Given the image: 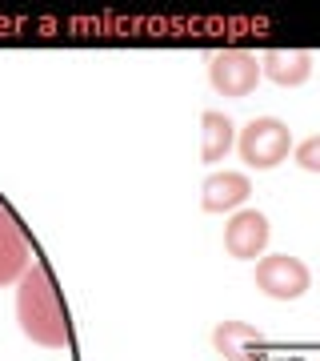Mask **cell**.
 <instances>
[{"mask_svg":"<svg viewBox=\"0 0 320 361\" xmlns=\"http://www.w3.org/2000/svg\"><path fill=\"white\" fill-rule=\"evenodd\" d=\"M16 322L25 329L28 341H37L44 349H60L68 345V317H64L60 293H56V281L44 265H28L25 277H20V289H16Z\"/></svg>","mask_w":320,"mask_h":361,"instance_id":"cell-1","label":"cell"},{"mask_svg":"<svg viewBox=\"0 0 320 361\" xmlns=\"http://www.w3.org/2000/svg\"><path fill=\"white\" fill-rule=\"evenodd\" d=\"M236 149H241L248 169H276L293 153V133L276 116H256L236 133Z\"/></svg>","mask_w":320,"mask_h":361,"instance_id":"cell-2","label":"cell"},{"mask_svg":"<svg viewBox=\"0 0 320 361\" xmlns=\"http://www.w3.org/2000/svg\"><path fill=\"white\" fill-rule=\"evenodd\" d=\"M312 285V273L300 257H288V253H276V257H260L256 261V289L264 297H276V301H296V297L308 293Z\"/></svg>","mask_w":320,"mask_h":361,"instance_id":"cell-3","label":"cell"},{"mask_svg":"<svg viewBox=\"0 0 320 361\" xmlns=\"http://www.w3.org/2000/svg\"><path fill=\"white\" fill-rule=\"evenodd\" d=\"M208 80L220 97H248L260 85V65H256L252 52L224 49L208 61Z\"/></svg>","mask_w":320,"mask_h":361,"instance_id":"cell-4","label":"cell"},{"mask_svg":"<svg viewBox=\"0 0 320 361\" xmlns=\"http://www.w3.org/2000/svg\"><path fill=\"white\" fill-rule=\"evenodd\" d=\"M269 217L260 209H236L232 221L224 225V249L236 261H260L269 249Z\"/></svg>","mask_w":320,"mask_h":361,"instance_id":"cell-5","label":"cell"},{"mask_svg":"<svg viewBox=\"0 0 320 361\" xmlns=\"http://www.w3.org/2000/svg\"><path fill=\"white\" fill-rule=\"evenodd\" d=\"M252 197V180L244 173H208L200 185V209L205 213H236Z\"/></svg>","mask_w":320,"mask_h":361,"instance_id":"cell-6","label":"cell"},{"mask_svg":"<svg viewBox=\"0 0 320 361\" xmlns=\"http://www.w3.org/2000/svg\"><path fill=\"white\" fill-rule=\"evenodd\" d=\"M28 237L25 229L16 225V217L0 205V285H13L25 277L28 269Z\"/></svg>","mask_w":320,"mask_h":361,"instance_id":"cell-7","label":"cell"},{"mask_svg":"<svg viewBox=\"0 0 320 361\" xmlns=\"http://www.w3.org/2000/svg\"><path fill=\"white\" fill-rule=\"evenodd\" d=\"M260 77H269L281 89H300L312 77V52L305 49H269L260 61Z\"/></svg>","mask_w":320,"mask_h":361,"instance_id":"cell-8","label":"cell"},{"mask_svg":"<svg viewBox=\"0 0 320 361\" xmlns=\"http://www.w3.org/2000/svg\"><path fill=\"white\" fill-rule=\"evenodd\" d=\"M212 345L224 353V361H256V349L264 345V337L256 325L244 322H220L212 329Z\"/></svg>","mask_w":320,"mask_h":361,"instance_id":"cell-9","label":"cell"},{"mask_svg":"<svg viewBox=\"0 0 320 361\" xmlns=\"http://www.w3.org/2000/svg\"><path fill=\"white\" fill-rule=\"evenodd\" d=\"M200 133H205L200 157H205L208 165L224 161V157L232 153V145H236V129H232V121L224 113H205L200 116Z\"/></svg>","mask_w":320,"mask_h":361,"instance_id":"cell-10","label":"cell"},{"mask_svg":"<svg viewBox=\"0 0 320 361\" xmlns=\"http://www.w3.org/2000/svg\"><path fill=\"white\" fill-rule=\"evenodd\" d=\"M293 157H296V165L305 169V173H320V133L316 137H305V141L293 149Z\"/></svg>","mask_w":320,"mask_h":361,"instance_id":"cell-11","label":"cell"}]
</instances>
